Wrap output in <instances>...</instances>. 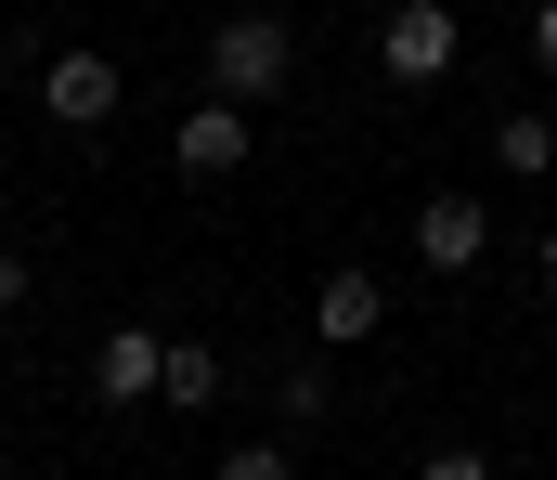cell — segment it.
<instances>
[{
    "label": "cell",
    "instance_id": "obj_2",
    "mask_svg": "<svg viewBox=\"0 0 557 480\" xmlns=\"http://www.w3.org/2000/svg\"><path fill=\"white\" fill-rule=\"evenodd\" d=\"M454 52H467L454 0H389V13H376V65H389V91H428V78H454Z\"/></svg>",
    "mask_w": 557,
    "mask_h": 480
},
{
    "label": "cell",
    "instance_id": "obj_10",
    "mask_svg": "<svg viewBox=\"0 0 557 480\" xmlns=\"http://www.w3.org/2000/svg\"><path fill=\"white\" fill-rule=\"evenodd\" d=\"M221 390H234V364H221L208 337H169V390H156V403H182V416H208Z\"/></svg>",
    "mask_w": 557,
    "mask_h": 480
},
{
    "label": "cell",
    "instance_id": "obj_16",
    "mask_svg": "<svg viewBox=\"0 0 557 480\" xmlns=\"http://www.w3.org/2000/svg\"><path fill=\"white\" fill-rule=\"evenodd\" d=\"M0 480H13V442H0Z\"/></svg>",
    "mask_w": 557,
    "mask_h": 480
},
{
    "label": "cell",
    "instance_id": "obj_14",
    "mask_svg": "<svg viewBox=\"0 0 557 480\" xmlns=\"http://www.w3.org/2000/svg\"><path fill=\"white\" fill-rule=\"evenodd\" d=\"M532 65L557 78V0H532Z\"/></svg>",
    "mask_w": 557,
    "mask_h": 480
},
{
    "label": "cell",
    "instance_id": "obj_4",
    "mask_svg": "<svg viewBox=\"0 0 557 480\" xmlns=\"http://www.w3.org/2000/svg\"><path fill=\"white\" fill-rule=\"evenodd\" d=\"M416 260H428V273H441V286H467V273L493 260V208H480L467 182H441V195H428V208H416Z\"/></svg>",
    "mask_w": 557,
    "mask_h": 480
},
{
    "label": "cell",
    "instance_id": "obj_1",
    "mask_svg": "<svg viewBox=\"0 0 557 480\" xmlns=\"http://www.w3.org/2000/svg\"><path fill=\"white\" fill-rule=\"evenodd\" d=\"M285 78H298V39H285L273 13H234V26H208V91H234V104H273Z\"/></svg>",
    "mask_w": 557,
    "mask_h": 480
},
{
    "label": "cell",
    "instance_id": "obj_12",
    "mask_svg": "<svg viewBox=\"0 0 557 480\" xmlns=\"http://www.w3.org/2000/svg\"><path fill=\"white\" fill-rule=\"evenodd\" d=\"M26 299H39V260H26V247H0V324L26 312Z\"/></svg>",
    "mask_w": 557,
    "mask_h": 480
},
{
    "label": "cell",
    "instance_id": "obj_15",
    "mask_svg": "<svg viewBox=\"0 0 557 480\" xmlns=\"http://www.w3.org/2000/svg\"><path fill=\"white\" fill-rule=\"evenodd\" d=\"M532 260H545V299H557V221H545V234H532Z\"/></svg>",
    "mask_w": 557,
    "mask_h": 480
},
{
    "label": "cell",
    "instance_id": "obj_5",
    "mask_svg": "<svg viewBox=\"0 0 557 480\" xmlns=\"http://www.w3.org/2000/svg\"><path fill=\"white\" fill-rule=\"evenodd\" d=\"M156 390H169V337H143V324L91 337V403H104V416H131V403H156Z\"/></svg>",
    "mask_w": 557,
    "mask_h": 480
},
{
    "label": "cell",
    "instance_id": "obj_3",
    "mask_svg": "<svg viewBox=\"0 0 557 480\" xmlns=\"http://www.w3.org/2000/svg\"><path fill=\"white\" fill-rule=\"evenodd\" d=\"M117 91H131V78H117V52H91V39L39 52V118H52V131H104V118H117Z\"/></svg>",
    "mask_w": 557,
    "mask_h": 480
},
{
    "label": "cell",
    "instance_id": "obj_9",
    "mask_svg": "<svg viewBox=\"0 0 557 480\" xmlns=\"http://www.w3.org/2000/svg\"><path fill=\"white\" fill-rule=\"evenodd\" d=\"M493 169H506V182H545L557 169V118L545 104H506V118H493Z\"/></svg>",
    "mask_w": 557,
    "mask_h": 480
},
{
    "label": "cell",
    "instance_id": "obj_6",
    "mask_svg": "<svg viewBox=\"0 0 557 480\" xmlns=\"http://www.w3.org/2000/svg\"><path fill=\"white\" fill-rule=\"evenodd\" d=\"M247 118H260V104H234V91H208V104H195V118L169 131V157L195 169V182H234V169H247Z\"/></svg>",
    "mask_w": 557,
    "mask_h": 480
},
{
    "label": "cell",
    "instance_id": "obj_13",
    "mask_svg": "<svg viewBox=\"0 0 557 480\" xmlns=\"http://www.w3.org/2000/svg\"><path fill=\"white\" fill-rule=\"evenodd\" d=\"M416 480H493V455H467V442H441V455H416Z\"/></svg>",
    "mask_w": 557,
    "mask_h": 480
},
{
    "label": "cell",
    "instance_id": "obj_7",
    "mask_svg": "<svg viewBox=\"0 0 557 480\" xmlns=\"http://www.w3.org/2000/svg\"><path fill=\"white\" fill-rule=\"evenodd\" d=\"M376 324H389V286H376L363 260H337V273L311 286V337H324V350H363Z\"/></svg>",
    "mask_w": 557,
    "mask_h": 480
},
{
    "label": "cell",
    "instance_id": "obj_8",
    "mask_svg": "<svg viewBox=\"0 0 557 480\" xmlns=\"http://www.w3.org/2000/svg\"><path fill=\"white\" fill-rule=\"evenodd\" d=\"M273 416H285V429H324V416H337V350H324V337L273 377Z\"/></svg>",
    "mask_w": 557,
    "mask_h": 480
},
{
    "label": "cell",
    "instance_id": "obj_11",
    "mask_svg": "<svg viewBox=\"0 0 557 480\" xmlns=\"http://www.w3.org/2000/svg\"><path fill=\"white\" fill-rule=\"evenodd\" d=\"M208 480H298V455H285V442H234Z\"/></svg>",
    "mask_w": 557,
    "mask_h": 480
}]
</instances>
